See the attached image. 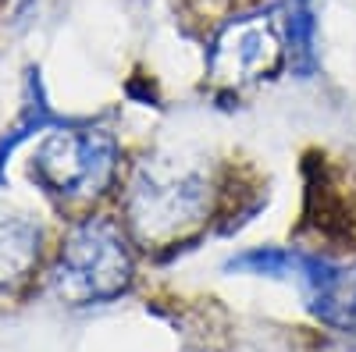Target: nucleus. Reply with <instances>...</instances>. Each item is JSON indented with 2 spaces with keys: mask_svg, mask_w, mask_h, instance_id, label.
Listing matches in <instances>:
<instances>
[{
  "mask_svg": "<svg viewBox=\"0 0 356 352\" xmlns=\"http://www.w3.org/2000/svg\"><path fill=\"white\" fill-rule=\"evenodd\" d=\"M118 171V139L104 128H82V132H61L54 135L40 157L33 174L40 182L68 199H89L100 196Z\"/></svg>",
  "mask_w": 356,
  "mask_h": 352,
  "instance_id": "nucleus-4",
  "label": "nucleus"
},
{
  "mask_svg": "<svg viewBox=\"0 0 356 352\" xmlns=\"http://www.w3.org/2000/svg\"><path fill=\"white\" fill-rule=\"evenodd\" d=\"M278 11H253V15H239L228 25L218 28V36L207 50V72L218 85L239 90V85L271 78L282 61H285V40L278 33Z\"/></svg>",
  "mask_w": 356,
  "mask_h": 352,
  "instance_id": "nucleus-3",
  "label": "nucleus"
},
{
  "mask_svg": "<svg viewBox=\"0 0 356 352\" xmlns=\"http://www.w3.org/2000/svg\"><path fill=\"white\" fill-rule=\"evenodd\" d=\"M40 256V231L22 217L0 214V281H11L33 267Z\"/></svg>",
  "mask_w": 356,
  "mask_h": 352,
  "instance_id": "nucleus-6",
  "label": "nucleus"
},
{
  "mask_svg": "<svg viewBox=\"0 0 356 352\" xmlns=\"http://www.w3.org/2000/svg\"><path fill=\"white\" fill-rule=\"evenodd\" d=\"M136 260L125 231L111 217H86L61 249L54 285L72 303H107L129 292Z\"/></svg>",
  "mask_w": 356,
  "mask_h": 352,
  "instance_id": "nucleus-2",
  "label": "nucleus"
},
{
  "mask_svg": "<svg viewBox=\"0 0 356 352\" xmlns=\"http://www.w3.org/2000/svg\"><path fill=\"white\" fill-rule=\"evenodd\" d=\"M296 256H300V249H289V246H257V249L232 256L225 263V271L253 274V278H292Z\"/></svg>",
  "mask_w": 356,
  "mask_h": 352,
  "instance_id": "nucleus-7",
  "label": "nucleus"
},
{
  "mask_svg": "<svg viewBox=\"0 0 356 352\" xmlns=\"http://www.w3.org/2000/svg\"><path fill=\"white\" fill-rule=\"evenodd\" d=\"M292 281L303 288L307 310L335 331H356V263L300 249Z\"/></svg>",
  "mask_w": 356,
  "mask_h": 352,
  "instance_id": "nucleus-5",
  "label": "nucleus"
},
{
  "mask_svg": "<svg viewBox=\"0 0 356 352\" xmlns=\"http://www.w3.org/2000/svg\"><path fill=\"white\" fill-rule=\"evenodd\" d=\"M211 214V178L189 160H146L129 185V224L146 246H175Z\"/></svg>",
  "mask_w": 356,
  "mask_h": 352,
  "instance_id": "nucleus-1",
  "label": "nucleus"
}]
</instances>
